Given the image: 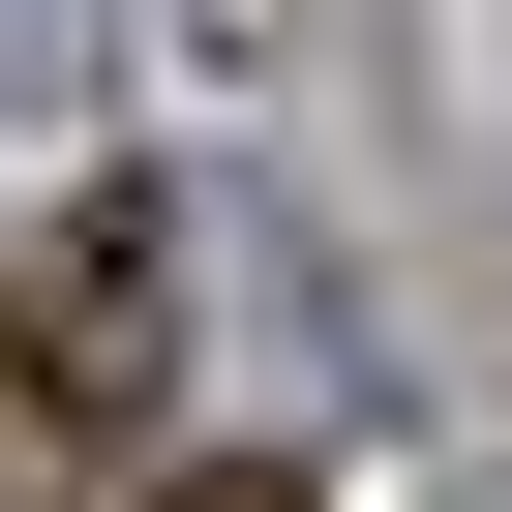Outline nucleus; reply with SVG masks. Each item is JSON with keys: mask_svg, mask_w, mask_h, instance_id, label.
Returning a JSON list of instances; mask_svg holds the SVG:
<instances>
[{"mask_svg": "<svg viewBox=\"0 0 512 512\" xmlns=\"http://www.w3.org/2000/svg\"><path fill=\"white\" fill-rule=\"evenodd\" d=\"M151 332H181V211H151V181H91L31 272H0V452H91V422L151 392Z\"/></svg>", "mask_w": 512, "mask_h": 512, "instance_id": "1", "label": "nucleus"}, {"mask_svg": "<svg viewBox=\"0 0 512 512\" xmlns=\"http://www.w3.org/2000/svg\"><path fill=\"white\" fill-rule=\"evenodd\" d=\"M0 61H91V0H0Z\"/></svg>", "mask_w": 512, "mask_h": 512, "instance_id": "2", "label": "nucleus"}, {"mask_svg": "<svg viewBox=\"0 0 512 512\" xmlns=\"http://www.w3.org/2000/svg\"><path fill=\"white\" fill-rule=\"evenodd\" d=\"M181 512H302V482H181Z\"/></svg>", "mask_w": 512, "mask_h": 512, "instance_id": "3", "label": "nucleus"}]
</instances>
